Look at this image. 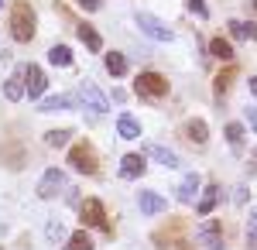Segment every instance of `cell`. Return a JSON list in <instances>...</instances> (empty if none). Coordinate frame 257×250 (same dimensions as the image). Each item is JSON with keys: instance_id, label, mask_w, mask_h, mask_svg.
Wrapping results in <instances>:
<instances>
[{"instance_id": "1", "label": "cell", "mask_w": 257, "mask_h": 250, "mask_svg": "<svg viewBox=\"0 0 257 250\" xmlns=\"http://www.w3.org/2000/svg\"><path fill=\"white\" fill-rule=\"evenodd\" d=\"M7 24H11L14 41H31L35 38V11H31V4H28V0H18V4L11 7Z\"/></svg>"}, {"instance_id": "2", "label": "cell", "mask_w": 257, "mask_h": 250, "mask_svg": "<svg viewBox=\"0 0 257 250\" xmlns=\"http://www.w3.org/2000/svg\"><path fill=\"white\" fill-rule=\"evenodd\" d=\"M134 93L144 99H158L168 93V79L161 76V72H141L138 79H134Z\"/></svg>"}, {"instance_id": "3", "label": "cell", "mask_w": 257, "mask_h": 250, "mask_svg": "<svg viewBox=\"0 0 257 250\" xmlns=\"http://www.w3.org/2000/svg\"><path fill=\"white\" fill-rule=\"evenodd\" d=\"M69 165L82 175H96V151H93V144H86V141L72 144L69 148Z\"/></svg>"}, {"instance_id": "4", "label": "cell", "mask_w": 257, "mask_h": 250, "mask_svg": "<svg viewBox=\"0 0 257 250\" xmlns=\"http://www.w3.org/2000/svg\"><path fill=\"white\" fill-rule=\"evenodd\" d=\"M79 219L86 223V226H96V230L110 233V219H106V209H103L99 199H86V202H79Z\"/></svg>"}, {"instance_id": "5", "label": "cell", "mask_w": 257, "mask_h": 250, "mask_svg": "<svg viewBox=\"0 0 257 250\" xmlns=\"http://www.w3.org/2000/svg\"><path fill=\"white\" fill-rule=\"evenodd\" d=\"M138 28L148 35V38H155V41H175V28H168V24L158 21L155 14H144V11H141L138 14Z\"/></svg>"}, {"instance_id": "6", "label": "cell", "mask_w": 257, "mask_h": 250, "mask_svg": "<svg viewBox=\"0 0 257 250\" xmlns=\"http://www.w3.org/2000/svg\"><path fill=\"white\" fill-rule=\"evenodd\" d=\"M199 243H202V250H223L226 247L223 223H219V219H206V223L199 226Z\"/></svg>"}, {"instance_id": "7", "label": "cell", "mask_w": 257, "mask_h": 250, "mask_svg": "<svg viewBox=\"0 0 257 250\" xmlns=\"http://www.w3.org/2000/svg\"><path fill=\"white\" fill-rule=\"evenodd\" d=\"M76 99L82 103V110L89 113V120H93V116H103V113H106V96L99 93L96 86H79V96H76Z\"/></svg>"}, {"instance_id": "8", "label": "cell", "mask_w": 257, "mask_h": 250, "mask_svg": "<svg viewBox=\"0 0 257 250\" xmlns=\"http://www.w3.org/2000/svg\"><path fill=\"white\" fill-rule=\"evenodd\" d=\"M62 189H65V172H62V168H48V172L41 175V182H38L41 199H55Z\"/></svg>"}, {"instance_id": "9", "label": "cell", "mask_w": 257, "mask_h": 250, "mask_svg": "<svg viewBox=\"0 0 257 250\" xmlns=\"http://www.w3.org/2000/svg\"><path fill=\"white\" fill-rule=\"evenodd\" d=\"M24 79H28V96L38 99L45 89H48V76L41 72L38 65H24Z\"/></svg>"}, {"instance_id": "10", "label": "cell", "mask_w": 257, "mask_h": 250, "mask_svg": "<svg viewBox=\"0 0 257 250\" xmlns=\"http://www.w3.org/2000/svg\"><path fill=\"white\" fill-rule=\"evenodd\" d=\"M21 79H24V65H21L18 72H14V76L7 79V82H4V96L11 99V103H18V99L24 96V93H28V86H24Z\"/></svg>"}, {"instance_id": "11", "label": "cell", "mask_w": 257, "mask_h": 250, "mask_svg": "<svg viewBox=\"0 0 257 250\" xmlns=\"http://www.w3.org/2000/svg\"><path fill=\"white\" fill-rule=\"evenodd\" d=\"M138 206H141V212H148V216H155V212H165V209H168V202H165L158 192H141V195H138Z\"/></svg>"}, {"instance_id": "12", "label": "cell", "mask_w": 257, "mask_h": 250, "mask_svg": "<svg viewBox=\"0 0 257 250\" xmlns=\"http://www.w3.org/2000/svg\"><path fill=\"white\" fill-rule=\"evenodd\" d=\"M120 175H123V178H141V175H144V158H141V154L120 158Z\"/></svg>"}, {"instance_id": "13", "label": "cell", "mask_w": 257, "mask_h": 250, "mask_svg": "<svg viewBox=\"0 0 257 250\" xmlns=\"http://www.w3.org/2000/svg\"><path fill=\"white\" fill-rule=\"evenodd\" d=\"M230 35L240 41H254L257 38V24H250V21H230Z\"/></svg>"}, {"instance_id": "14", "label": "cell", "mask_w": 257, "mask_h": 250, "mask_svg": "<svg viewBox=\"0 0 257 250\" xmlns=\"http://www.w3.org/2000/svg\"><path fill=\"white\" fill-rule=\"evenodd\" d=\"M185 137H189L192 144H206V141H209V127H206L202 120H189V123H185Z\"/></svg>"}, {"instance_id": "15", "label": "cell", "mask_w": 257, "mask_h": 250, "mask_svg": "<svg viewBox=\"0 0 257 250\" xmlns=\"http://www.w3.org/2000/svg\"><path fill=\"white\" fill-rule=\"evenodd\" d=\"M144 151H148V158H155V161H161L165 168H175V165H178V158H175L172 151H168V148H161V144H148Z\"/></svg>"}, {"instance_id": "16", "label": "cell", "mask_w": 257, "mask_h": 250, "mask_svg": "<svg viewBox=\"0 0 257 250\" xmlns=\"http://www.w3.org/2000/svg\"><path fill=\"white\" fill-rule=\"evenodd\" d=\"M216 202H219V185H216V182H209V185H206V192H202V199H199V206H196L199 216H206Z\"/></svg>"}, {"instance_id": "17", "label": "cell", "mask_w": 257, "mask_h": 250, "mask_svg": "<svg viewBox=\"0 0 257 250\" xmlns=\"http://www.w3.org/2000/svg\"><path fill=\"white\" fill-rule=\"evenodd\" d=\"M117 134L123 137V141H138V137H141V123L134 120V116H120V123H117Z\"/></svg>"}, {"instance_id": "18", "label": "cell", "mask_w": 257, "mask_h": 250, "mask_svg": "<svg viewBox=\"0 0 257 250\" xmlns=\"http://www.w3.org/2000/svg\"><path fill=\"white\" fill-rule=\"evenodd\" d=\"M223 134H226V144H230V151H233V154L243 151V127H240V123H226Z\"/></svg>"}, {"instance_id": "19", "label": "cell", "mask_w": 257, "mask_h": 250, "mask_svg": "<svg viewBox=\"0 0 257 250\" xmlns=\"http://www.w3.org/2000/svg\"><path fill=\"white\" fill-rule=\"evenodd\" d=\"M72 103H76L72 96H48V99H41V103H38V110H41V113H52V110H69Z\"/></svg>"}, {"instance_id": "20", "label": "cell", "mask_w": 257, "mask_h": 250, "mask_svg": "<svg viewBox=\"0 0 257 250\" xmlns=\"http://www.w3.org/2000/svg\"><path fill=\"white\" fill-rule=\"evenodd\" d=\"M76 31H79L82 45H86L89 52H99V48H103V38H99V35H96V31H93V28H89V24H79Z\"/></svg>"}, {"instance_id": "21", "label": "cell", "mask_w": 257, "mask_h": 250, "mask_svg": "<svg viewBox=\"0 0 257 250\" xmlns=\"http://www.w3.org/2000/svg\"><path fill=\"white\" fill-rule=\"evenodd\" d=\"M196 192H199V175H185V182L178 185V199L182 202H192Z\"/></svg>"}, {"instance_id": "22", "label": "cell", "mask_w": 257, "mask_h": 250, "mask_svg": "<svg viewBox=\"0 0 257 250\" xmlns=\"http://www.w3.org/2000/svg\"><path fill=\"white\" fill-rule=\"evenodd\" d=\"M48 62H52V65H72V48H69V45H55V48L48 52Z\"/></svg>"}, {"instance_id": "23", "label": "cell", "mask_w": 257, "mask_h": 250, "mask_svg": "<svg viewBox=\"0 0 257 250\" xmlns=\"http://www.w3.org/2000/svg\"><path fill=\"white\" fill-rule=\"evenodd\" d=\"M106 72L120 79L123 72H127V58L120 55V52H110V55H106Z\"/></svg>"}, {"instance_id": "24", "label": "cell", "mask_w": 257, "mask_h": 250, "mask_svg": "<svg viewBox=\"0 0 257 250\" xmlns=\"http://www.w3.org/2000/svg\"><path fill=\"white\" fill-rule=\"evenodd\" d=\"M65 250H93V240H89V233H86V230L72 233V236L65 240Z\"/></svg>"}, {"instance_id": "25", "label": "cell", "mask_w": 257, "mask_h": 250, "mask_svg": "<svg viewBox=\"0 0 257 250\" xmlns=\"http://www.w3.org/2000/svg\"><path fill=\"white\" fill-rule=\"evenodd\" d=\"M209 52H213L216 58H233V48H230V41H226V38H213V41H209Z\"/></svg>"}, {"instance_id": "26", "label": "cell", "mask_w": 257, "mask_h": 250, "mask_svg": "<svg viewBox=\"0 0 257 250\" xmlns=\"http://www.w3.org/2000/svg\"><path fill=\"white\" fill-rule=\"evenodd\" d=\"M233 76H237V69H233V65H230V69H223V72L216 76V96H223V93L230 89V82H233Z\"/></svg>"}, {"instance_id": "27", "label": "cell", "mask_w": 257, "mask_h": 250, "mask_svg": "<svg viewBox=\"0 0 257 250\" xmlns=\"http://www.w3.org/2000/svg\"><path fill=\"white\" fill-rule=\"evenodd\" d=\"M45 141H48V148H65V141H72V131H48Z\"/></svg>"}, {"instance_id": "28", "label": "cell", "mask_w": 257, "mask_h": 250, "mask_svg": "<svg viewBox=\"0 0 257 250\" xmlns=\"http://www.w3.org/2000/svg\"><path fill=\"white\" fill-rule=\"evenodd\" d=\"M247 243L257 247V209H250V216H247Z\"/></svg>"}, {"instance_id": "29", "label": "cell", "mask_w": 257, "mask_h": 250, "mask_svg": "<svg viewBox=\"0 0 257 250\" xmlns=\"http://www.w3.org/2000/svg\"><path fill=\"white\" fill-rule=\"evenodd\" d=\"M189 11H192V14H199V18H206V14H209L206 0H189Z\"/></svg>"}, {"instance_id": "30", "label": "cell", "mask_w": 257, "mask_h": 250, "mask_svg": "<svg viewBox=\"0 0 257 250\" xmlns=\"http://www.w3.org/2000/svg\"><path fill=\"white\" fill-rule=\"evenodd\" d=\"M48 236H52V240H62V223L59 219H48Z\"/></svg>"}, {"instance_id": "31", "label": "cell", "mask_w": 257, "mask_h": 250, "mask_svg": "<svg viewBox=\"0 0 257 250\" xmlns=\"http://www.w3.org/2000/svg\"><path fill=\"white\" fill-rule=\"evenodd\" d=\"M72 4H79L82 11H99L103 7V0H72Z\"/></svg>"}, {"instance_id": "32", "label": "cell", "mask_w": 257, "mask_h": 250, "mask_svg": "<svg viewBox=\"0 0 257 250\" xmlns=\"http://www.w3.org/2000/svg\"><path fill=\"white\" fill-rule=\"evenodd\" d=\"M243 113H247V123H250V131H257V106H247Z\"/></svg>"}, {"instance_id": "33", "label": "cell", "mask_w": 257, "mask_h": 250, "mask_svg": "<svg viewBox=\"0 0 257 250\" xmlns=\"http://www.w3.org/2000/svg\"><path fill=\"white\" fill-rule=\"evenodd\" d=\"M247 175H257V151L247 158Z\"/></svg>"}, {"instance_id": "34", "label": "cell", "mask_w": 257, "mask_h": 250, "mask_svg": "<svg viewBox=\"0 0 257 250\" xmlns=\"http://www.w3.org/2000/svg\"><path fill=\"white\" fill-rule=\"evenodd\" d=\"M233 199H237V202H247V189H243V185H240L237 192H233Z\"/></svg>"}, {"instance_id": "35", "label": "cell", "mask_w": 257, "mask_h": 250, "mask_svg": "<svg viewBox=\"0 0 257 250\" xmlns=\"http://www.w3.org/2000/svg\"><path fill=\"white\" fill-rule=\"evenodd\" d=\"M250 93H254V96H257V76L250 79Z\"/></svg>"}, {"instance_id": "36", "label": "cell", "mask_w": 257, "mask_h": 250, "mask_svg": "<svg viewBox=\"0 0 257 250\" xmlns=\"http://www.w3.org/2000/svg\"><path fill=\"white\" fill-rule=\"evenodd\" d=\"M247 7H250V11H254V14H257V0H250V4H247Z\"/></svg>"}, {"instance_id": "37", "label": "cell", "mask_w": 257, "mask_h": 250, "mask_svg": "<svg viewBox=\"0 0 257 250\" xmlns=\"http://www.w3.org/2000/svg\"><path fill=\"white\" fill-rule=\"evenodd\" d=\"M0 7H4V0H0Z\"/></svg>"}, {"instance_id": "38", "label": "cell", "mask_w": 257, "mask_h": 250, "mask_svg": "<svg viewBox=\"0 0 257 250\" xmlns=\"http://www.w3.org/2000/svg\"><path fill=\"white\" fill-rule=\"evenodd\" d=\"M0 250H4V247H0Z\"/></svg>"}]
</instances>
